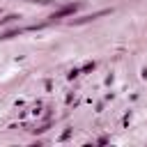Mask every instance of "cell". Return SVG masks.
Wrapping results in <instances>:
<instances>
[{
  "instance_id": "obj_1",
  "label": "cell",
  "mask_w": 147,
  "mask_h": 147,
  "mask_svg": "<svg viewBox=\"0 0 147 147\" xmlns=\"http://www.w3.org/2000/svg\"><path fill=\"white\" fill-rule=\"evenodd\" d=\"M78 7H80V2H74V5H67V7H62L60 11H55V14L51 16V18H53V21H57V18H64V16H69V14H74V11L78 9Z\"/></svg>"
},
{
  "instance_id": "obj_2",
  "label": "cell",
  "mask_w": 147,
  "mask_h": 147,
  "mask_svg": "<svg viewBox=\"0 0 147 147\" xmlns=\"http://www.w3.org/2000/svg\"><path fill=\"white\" fill-rule=\"evenodd\" d=\"M106 14H110V9H101V11H94V14H87V16H80V18H74L71 23H87V21H94V18H99V16H106Z\"/></svg>"
},
{
  "instance_id": "obj_3",
  "label": "cell",
  "mask_w": 147,
  "mask_h": 147,
  "mask_svg": "<svg viewBox=\"0 0 147 147\" xmlns=\"http://www.w3.org/2000/svg\"><path fill=\"white\" fill-rule=\"evenodd\" d=\"M18 32H21V28H14V30H9V32H5V34H2L0 39H9V37H14V34H18Z\"/></svg>"
}]
</instances>
